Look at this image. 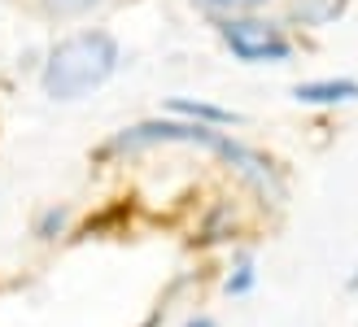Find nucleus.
Here are the masks:
<instances>
[{
    "label": "nucleus",
    "mask_w": 358,
    "mask_h": 327,
    "mask_svg": "<svg viewBox=\"0 0 358 327\" xmlns=\"http://www.w3.org/2000/svg\"><path fill=\"white\" fill-rule=\"evenodd\" d=\"M192 5H201L206 13H219V17H231V13H258L266 0H192Z\"/></svg>",
    "instance_id": "obj_9"
},
{
    "label": "nucleus",
    "mask_w": 358,
    "mask_h": 327,
    "mask_svg": "<svg viewBox=\"0 0 358 327\" xmlns=\"http://www.w3.org/2000/svg\"><path fill=\"white\" fill-rule=\"evenodd\" d=\"M122 66V48L110 31L101 27H87L57 40L44 57L40 70V87L48 101H83L87 92L105 87Z\"/></svg>",
    "instance_id": "obj_1"
},
{
    "label": "nucleus",
    "mask_w": 358,
    "mask_h": 327,
    "mask_svg": "<svg viewBox=\"0 0 358 327\" xmlns=\"http://www.w3.org/2000/svg\"><path fill=\"white\" fill-rule=\"evenodd\" d=\"M101 5H105V0H40V9L48 17H87Z\"/></svg>",
    "instance_id": "obj_8"
},
{
    "label": "nucleus",
    "mask_w": 358,
    "mask_h": 327,
    "mask_svg": "<svg viewBox=\"0 0 358 327\" xmlns=\"http://www.w3.org/2000/svg\"><path fill=\"white\" fill-rule=\"evenodd\" d=\"M166 109L175 118H192V122H206V126H236L241 114H231L223 105H210V101H192V96H171Z\"/></svg>",
    "instance_id": "obj_4"
},
{
    "label": "nucleus",
    "mask_w": 358,
    "mask_h": 327,
    "mask_svg": "<svg viewBox=\"0 0 358 327\" xmlns=\"http://www.w3.org/2000/svg\"><path fill=\"white\" fill-rule=\"evenodd\" d=\"M341 9H345V0H297V17L306 27H328L332 17H341Z\"/></svg>",
    "instance_id": "obj_5"
},
{
    "label": "nucleus",
    "mask_w": 358,
    "mask_h": 327,
    "mask_svg": "<svg viewBox=\"0 0 358 327\" xmlns=\"http://www.w3.org/2000/svg\"><path fill=\"white\" fill-rule=\"evenodd\" d=\"M219 40L236 61L245 66H280L293 57V40L284 35V27L266 22L258 13H231L219 17Z\"/></svg>",
    "instance_id": "obj_2"
},
{
    "label": "nucleus",
    "mask_w": 358,
    "mask_h": 327,
    "mask_svg": "<svg viewBox=\"0 0 358 327\" xmlns=\"http://www.w3.org/2000/svg\"><path fill=\"white\" fill-rule=\"evenodd\" d=\"M350 293H358V266H354V275H350Z\"/></svg>",
    "instance_id": "obj_11"
},
{
    "label": "nucleus",
    "mask_w": 358,
    "mask_h": 327,
    "mask_svg": "<svg viewBox=\"0 0 358 327\" xmlns=\"http://www.w3.org/2000/svg\"><path fill=\"white\" fill-rule=\"evenodd\" d=\"M184 327H214V319H188Z\"/></svg>",
    "instance_id": "obj_10"
},
{
    "label": "nucleus",
    "mask_w": 358,
    "mask_h": 327,
    "mask_svg": "<svg viewBox=\"0 0 358 327\" xmlns=\"http://www.w3.org/2000/svg\"><path fill=\"white\" fill-rule=\"evenodd\" d=\"M254 284H258L254 258H241L236 266H231V275L223 279V293H227V297H249V293H254Z\"/></svg>",
    "instance_id": "obj_6"
},
{
    "label": "nucleus",
    "mask_w": 358,
    "mask_h": 327,
    "mask_svg": "<svg viewBox=\"0 0 358 327\" xmlns=\"http://www.w3.org/2000/svg\"><path fill=\"white\" fill-rule=\"evenodd\" d=\"M66 223H70V210L66 205H48V210H40V218H35L31 231H35V240L48 245V240H57V235L66 231Z\"/></svg>",
    "instance_id": "obj_7"
},
{
    "label": "nucleus",
    "mask_w": 358,
    "mask_h": 327,
    "mask_svg": "<svg viewBox=\"0 0 358 327\" xmlns=\"http://www.w3.org/2000/svg\"><path fill=\"white\" fill-rule=\"evenodd\" d=\"M293 101L297 105H350L358 101V79H310V83H297L293 87Z\"/></svg>",
    "instance_id": "obj_3"
}]
</instances>
